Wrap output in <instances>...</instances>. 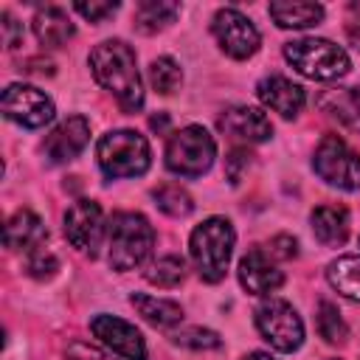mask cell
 Instances as JSON below:
<instances>
[{
  "mask_svg": "<svg viewBox=\"0 0 360 360\" xmlns=\"http://www.w3.org/2000/svg\"><path fill=\"white\" fill-rule=\"evenodd\" d=\"M87 65L93 79L115 96L124 112H138L143 107V82L132 45H127L124 39H104L90 51Z\"/></svg>",
  "mask_w": 360,
  "mask_h": 360,
  "instance_id": "1",
  "label": "cell"
},
{
  "mask_svg": "<svg viewBox=\"0 0 360 360\" xmlns=\"http://www.w3.org/2000/svg\"><path fill=\"white\" fill-rule=\"evenodd\" d=\"M155 248V228L138 211H115L107 225V262L118 273L141 267Z\"/></svg>",
  "mask_w": 360,
  "mask_h": 360,
  "instance_id": "2",
  "label": "cell"
},
{
  "mask_svg": "<svg viewBox=\"0 0 360 360\" xmlns=\"http://www.w3.org/2000/svg\"><path fill=\"white\" fill-rule=\"evenodd\" d=\"M233 242H236V231L225 217H208L191 231L188 256L202 281L217 284L225 278L231 253H233Z\"/></svg>",
  "mask_w": 360,
  "mask_h": 360,
  "instance_id": "3",
  "label": "cell"
},
{
  "mask_svg": "<svg viewBox=\"0 0 360 360\" xmlns=\"http://www.w3.org/2000/svg\"><path fill=\"white\" fill-rule=\"evenodd\" d=\"M96 160L104 177H141L152 166L149 141L135 129H110L96 143Z\"/></svg>",
  "mask_w": 360,
  "mask_h": 360,
  "instance_id": "4",
  "label": "cell"
},
{
  "mask_svg": "<svg viewBox=\"0 0 360 360\" xmlns=\"http://www.w3.org/2000/svg\"><path fill=\"white\" fill-rule=\"evenodd\" d=\"M284 59L307 79L315 82H335L349 73L352 59L349 53L323 37H298L284 42Z\"/></svg>",
  "mask_w": 360,
  "mask_h": 360,
  "instance_id": "5",
  "label": "cell"
},
{
  "mask_svg": "<svg viewBox=\"0 0 360 360\" xmlns=\"http://www.w3.org/2000/svg\"><path fill=\"white\" fill-rule=\"evenodd\" d=\"M217 158V141L214 135L200 127L188 124L177 129L166 143V169L177 177H202Z\"/></svg>",
  "mask_w": 360,
  "mask_h": 360,
  "instance_id": "6",
  "label": "cell"
},
{
  "mask_svg": "<svg viewBox=\"0 0 360 360\" xmlns=\"http://www.w3.org/2000/svg\"><path fill=\"white\" fill-rule=\"evenodd\" d=\"M312 169L315 174L340 188V191H357L360 188V155L340 138V135H323L312 152Z\"/></svg>",
  "mask_w": 360,
  "mask_h": 360,
  "instance_id": "7",
  "label": "cell"
},
{
  "mask_svg": "<svg viewBox=\"0 0 360 360\" xmlns=\"http://www.w3.org/2000/svg\"><path fill=\"white\" fill-rule=\"evenodd\" d=\"M256 329L276 352H295L304 343V321L284 298H267L256 307Z\"/></svg>",
  "mask_w": 360,
  "mask_h": 360,
  "instance_id": "8",
  "label": "cell"
},
{
  "mask_svg": "<svg viewBox=\"0 0 360 360\" xmlns=\"http://www.w3.org/2000/svg\"><path fill=\"white\" fill-rule=\"evenodd\" d=\"M211 34L219 51L228 53L231 59H250L262 45L259 28L239 8H219L211 20Z\"/></svg>",
  "mask_w": 360,
  "mask_h": 360,
  "instance_id": "9",
  "label": "cell"
},
{
  "mask_svg": "<svg viewBox=\"0 0 360 360\" xmlns=\"http://www.w3.org/2000/svg\"><path fill=\"white\" fill-rule=\"evenodd\" d=\"M0 107H3V115L8 121H14L20 127H28V129L45 127L48 121H53V112H56L51 96H45L39 87L22 84V82H14L3 90Z\"/></svg>",
  "mask_w": 360,
  "mask_h": 360,
  "instance_id": "10",
  "label": "cell"
},
{
  "mask_svg": "<svg viewBox=\"0 0 360 360\" xmlns=\"http://www.w3.org/2000/svg\"><path fill=\"white\" fill-rule=\"evenodd\" d=\"M104 211L96 200H76L68 211H65V236L68 242L84 253V256H98V248L104 242Z\"/></svg>",
  "mask_w": 360,
  "mask_h": 360,
  "instance_id": "11",
  "label": "cell"
},
{
  "mask_svg": "<svg viewBox=\"0 0 360 360\" xmlns=\"http://www.w3.org/2000/svg\"><path fill=\"white\" fill-rule=\"evenodd\" d=\"M90 332L98 338L101 346H107L112 354L124 357V360H146V343L143 335L124 318L118 315H107L98 312L90 321Z\"/></svg>",
  "mask_w": 360,
  "mask_h": 360,
  "instance_id": "12",
  "label": "cell"
},
{
  "mask_svg": "<svg viewBox=\"0 0 360 360\" xmlns=\"http://www.w3.org/2000/svg\"><path fill=\"white\" fill-rule=\"evenodd\" d=\"M87 143H90V121L84 115H70L45 135L42 155L48 158V163H68L76 155H82Z\"/></svg>",
  "mask_w": 360,
  "mask_h": 360,
  "instance_id": "13",
  "label": "cell"
},
{
  "mask_svg": "<svg viewBox=\"0 0 360 360\" xmlns=\"http://www.w3.org/2000/svg\"><path fill=\"white\" fill-rule=\"evenodd\" d=\"M217 127H219V132H225L228 138L242 141V143H264L273 138L270 118L262 110L248 107V104H233V107L222 110V115L217 118Z\"/></svg>",
  "mask_w": 360,
  "mask_h": 360,
  "instance_id": "14",
  "label": "cell"
},
{
  "mask_svg": "<svg viewBox=\"0 0 360 360\" xmlns=\"http://www.w3.org/2000/svg\"><path fill=\"white\" fill-rule=\"evenodd\" d=\"M236 276H239V284L253 295H270L284 284V273L276 267L273 256L262 248H253L239 259Z\"/></svg>",
  "mask_w": 360,
  "mask_h": 360,
  "instance_id": "15",
  "label": "cell"
},
{
  "mask_svg": "<svg viewBox=\"0 0 360 360\" xmlns=\"http://www.w3.org/2000/svg\"><path fill=\"white\" fill-rule=\"evenodd\" d=\"M256 96H259V101H262L267 110L278 112L281 118H295V115L304 110V104H307L304 87L295 84V82H290L287 76H278V73L264 76V79L256 84Z\"/></svg>",
  "mask_w": 360,
  "mask_h": 360,
  "instance_id": "16",
  "label": "cell"
},
{
  "mask_svg": "<svg viewBox=\"0 0 360 360\" xmlns=\"http://www.w3.org/2000/svg\"><path fill=\"white\" fill-rule=\"evenodd\" d=\"M45 236H48L45 222L28 208H20L6 219L3 239H6L8 250H34L45 242Z\"/></svg>",
  "mask_w": 360,
  "mask_h": 360,
  "instance_id": "17",
  "label": "cell"
},
{
  "mask_svg": "<svg viewBox=\"0 0 360 360\" xmlns=\"http://www.w3.org/2000/svg\"><path fill=\"white\" fill-rule=\"evenodd\" d=\"M31 28H34V37L39 39V45H45V48H59L68 39H73V34H76V25L70 22L68 11L59 6L37 8Z\"/></svg>",
  "mask_w": 360,
  "mask_h": 360,
  "instance_id": "18",
  "label": "cell"
},
{
  "mask_svg": "<svg viewBox=\"0 0 360 360\" xmlns=\"http://www.w3.org/2000/svg\"><path fill=\"white\" fill-rule=\"evenodd\" d=\"M267 14L273 17V22L278 28L301 31V28L318 25L323 20L326 8L321 3H307V0H276L267 6Z\"/></svg>",
  "mask_w": 360,
  "mask_h": 360,
  "instance_id": "19",
  "label": "cell"
},
{
  "mask_svg": "<svg viewBox=\"0 0 360 360\" xmlns=\"http://www.w3.org/2000/svg\"><path fill=\"white\" fill-rule=\"evenodd\" d=\"M312 233L321 245L338 248L349 239V211L343 205H318L309 214Z\"/></svg>",
  "mask_w": 360,
  "mask_h": 360,
  "instance_id": "20",
  "label": "cell"
},
{
  "mask_svg": "<svg viewBox=\"0 0 360 360\" xmlns=\"http://www.w3.org/2000/svg\"><path fill=\"white\" fill-rule=\"evenodd\" d=\"M321 110L352 132H360V87H332L318 98Z\"/></svg>",
  "mask_w": 360,
  "mask_h": 360,
  "instance_id": "21",
  "label": "cell"
},
{
  "mask_svg": "<svg viewBox=\"0 0 360 360\" xmlns=\"http://www.w3.org/2000/svg\"><path fill=\"white\" fill-rule=\"evenodd\" d=\"M129 304L138 309V315L158 326V329H172L183 321V307L172 298H158V295H146V292H132Z\"/></svg>",
  "mask_w": 360,
  "mask_h": 360,
  "instance_id": "22",
  "label": "cell"
},
{
  "mask_svg": "<svg viewBox=\"0 0 360 360\" xmlns=\"http://www.w3.org/2000/svg\"><path fill=\"white\" fill-rule=\"evenodd\" d=\"M326 281L343 298L360 304V256H338L326 264Z\"/></svg>",
  "mask_w": 360,
  "mask_h": 360,
  "instance_id": "23",
  "label": "cell"
},
{
  "mask_svg": "<svg viewBox=\"0 0 360 360\" xmlns=\"http://www.w3.org/2000/svg\"><path fill=\"white\" fill-rule=\"evenodd\" d=\"M177 14H180V6L177 3H169V0H143V3H138L132 20H135V28L141 34H155V31H163L166 25H172Z\"/></svg>",
  "mask_w": 360,
  "mask_h": 360,
  "instance_id": "24",
  "label": "cell"
},
{
  "mask_svg": "<svg viewBox=\"0 0 360 360\" xmlns=\"http://www.w3.org/2000/svg\"><path fill=\"white\" fill-rule=\"evenodd\" d=\"M152 200H155V205H158L166 217H174V219L188 217V214L194 211V197H191L183 186H177V183H163V186H158V188L152 191Z\"/></svg>",
  "mask_w": 360,
  "mask_h": 360,
  "instance_id": "25",
  "label": "cell"
},
{
  "mask_svg": "<svg viewBox=\"0 0 360 360\" xmlns=\"http://www.w3.org/2000/svg\"><path fill=\"white\" fill-rule=\"evenodd\" d=\"M143 278L155 287H163V290H172L177 287L183 278H186V262L180 256H160L155 262H149L143 267Z\"/></svg>",
  "mask_w": 360,
  "mask_h": 360,
  "instance_id": "26",
  "label": "cell"
},
{
  "mask_svg": "<svg viewBox=\"0 0 360 360\" xmlns=\"http://www.w3.org/2000/svg\"><path fill=\"white\" fill-rule=\"evenodd\" d=\"M183 82V70L172 56H158L149 62V84L160 96H172Z\"/></svg>",
  "mask_w": 360,
  "mask_h": 360,
  "instance_id": "27",
  "label": "cell"
},
{
  "mask_svg": "<svg viewBox=\"0 0 360 360\" xmlns=\"http://www.w3.org/2000/svg\"><path fill=\"white\" fill-rule=\"evenodd\" d=\"M318 335L332 346H340V343L349 340V326H346V321L340 318V312L332 301L318 304Z\"/></svg>",
  "mask_w": 360,
  "mask_h": 360,
  "instance_id": "28",
  "label": "cell"
},
{
  "mask_svg": "<svg viewBox=\"0 0 360 360\" xmlns=\"http://www.w3.org/2000/svg\"><path fill=\"white\" fill-rule=\"evenodd\" d=\"M172 340L183 349H194V352H205V349H219L222 346V338L214 332V329H205V326H186V329H177L172 332Z\"/></svg>",
  "mask_w": 360,
  "mask_h": 360,
  "instance_id": "29",
  "label": "cell"
},
{
  "mask_svg": "<svg viewBox=\"0 0 360 360\" xmlns=\"http://www.w3.org/2000/svg\"><path fill=\"white\" fill-rule=\"evenodd\" d=\"M56 270H59V259L51 250H45L42 245L34 248V250H28V259H25V273L28 276L45 281V278H53Z\"/></svg>",
  "mask_w": 360,
  "mask_h": 360,
  "instance_id": "30",
  "label": "cell"
},
{
  "mask_svg": "<svg viewBox=\"0 0 360 360\" xmlns=\"http://www.w3.org/2000/svg\"><path fill=\"white\" fill-rule=\"evenodd\" d=\"M250 152H248V146H233L231 152H228V158H225V174H228V180L236 186L239 180H242V174L248 172V166H250Z\"/></svg>",
  "mask_w": 360,
  "mask_h": 360,
  "instance_id": "31",
  "label": "cell"
},
{
  "mask_svg": "<svg viewBox=\"0 0 360 360\" xmlns=\"http://www.w3.org/2000/svg\"><path fill=\"white\" fill-rule=\"evenodd\" d=\"M65 360H115V357L107 354L101 346L84 343V340H70L65 349Z\"/></svg>",
  "mask_w": 360,
  "mask_h": 360,
  "instance_id": "32",
  "label": "cell"
},
{
  "mask_svg": "<svg viewBox=\"0 0 360 360\" xmlns=\"http://www.w3.org/2000/svg\"><path fill=\"white\" fill-rule=\"evenodd\" d=\"M73 8H76L84 20L101 22V20H107V17H112V14L118 11V3H76Z\"/></svg>",
  "mask_w": 360,
  "mask_h": 360,
  "instance_id": "33",
  "label": "cell"
},
{
  "mask_svg": "<svg viewBox=\"0 0 360 360\" xmlns=\"http://www.w3.org/2000/svg\"><path fill=\"white\" fill-rule=\"evenodd\" d=\"M267 253H270L273 259H295V256H298V242H295V236H290V233H278V236L270 239Z\"/></svg>",
  "mask_w": 360,
  "mask_h": 360,
  "instance_id": "34",
  "label": "cell"
},
{
  "mask_svg": "<svg viewBox=\"0 0 360 360\" xmlns=\"http://www.w3.org/2000/svg\"><path fill=\"white\" fill-rule=\"evenodd\" d=\"M0 17H3V42H6V48H8V51L20 48V45H22V25H20L8 11H3Z\"/></svg>",
  "mask_w": 360,
  "mask_h": 360,
  "instance_id": "35",
  "label": "cell"
},
{
  "mask_svg": "<svg viewBox=\"0 0 360 360\" xmlns=\"http://www.w3.org/2000/svg\"><path fill=\"white\" fill-rule=\"evenodd\" d=\"M346 37H349V42L360 51V17H354V20L346 22Z\"/></svg>",
  "mask_w": 360,
  "mask_h": 360,
  "instance_id": "36",
  "label": "cell"
},
{
  "mask_svg": "<svg viewBox=\"0 0 360 360\" xmlns=\"http://www.w3.org/2000/svg\"><path fill=\"white\" fill-rule=\"evenodd\" d=\"M149 127H152L155 132H166V127H169V115H166V112L152 115V118H149Z\"/></svg>",
  "mask_w": 360,
  "mask_h": 360,
  "instance_id": "37",
  "label": "cell"
},
{
  "mask_svg": "<svg viewBox=\"0 0 360 360\" xmlns=\"http://www.w3.org/2000/svg\"><path fill=\"white\" fill-rule=\"evenodd\" d=\"M242 360H273L267 352H250V354H245Z\"/></svg>",
  "mask_w": 360,
  "mask_h": 360,
  "instance_id": "38",
  "label": "cell"
}]
</instances>
